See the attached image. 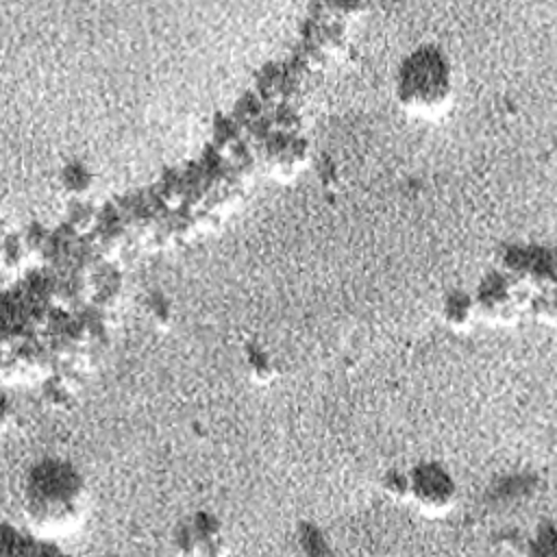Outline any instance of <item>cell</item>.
<instances>
[{
	"label": "cell",
	"mask_w": 557,
	"mask_h": 557,
	"mask_svg": "<svg viewBox=\"0 0 557 557\" xmlns=\"http://www.w3.org/2000/svg\"><path fill=\"white\" fill-rule=\"evenodd\" d=\"M24 503L33 527L41 533H63L83 516V481L72 466L44 461L28 474Z\"/></svg>",
	"instance_id": "cell-1"
},
{
	"label": "cell",
	"mask_w": 557,
	"mask_h": 557,
	"mask_svg": "<svg viewBox=\"0 0 557 557\" xmlns=\"http://www.w3.org/2000/svg\"><path fill=\"white\" fill-rule=\"evenodd\" d=\"M448 91V65L437 50H420L407 59L398 76V94L407 107L435 111L446 102Z\"/></svg>",
	"instance_id": "cell-2"
},
{
	"label": "cell",
	"mask_w": 557,
	"mask_h": 557,
	"mask_svg": "<svg viewBox=\"0 0 557 557\" xmlns=\"http://www.w3.org/2000/svg\"><path fill=\"white\" fill-rule=\"evenodd\" d=\"M409 494L422 509L440 511L453 503L455 483L446 470L435 463H426L416 468V472L409 476Z\"/></svg>",
	"instance_id": "cell-3"
}]
</instances>
